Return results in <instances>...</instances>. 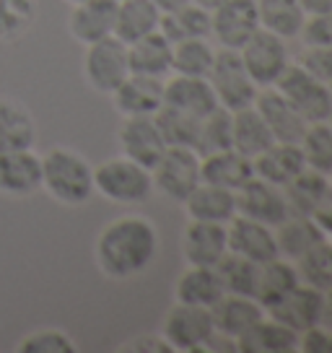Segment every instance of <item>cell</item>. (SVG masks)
Here are the masks:
<instances>
[{
    "mask_svg": "<svg viewBox=\"0 0 332 353\" xmlns=\"http://www.w3.org/2000/svg\"><path fill=\"white\" fill-rule=\"evenodd\" d=\"M156 252H158L156 226L138 213L110 221L94 244L96 268L112 281L141 276L154 263Z\"/></svg>",
    "mask_w": 332,
    "mask_h": 353,
    "instance_id": "obj_1",
    "label": "cell"
},
{
    "mask_svg": "<svg viewBox=\"0 0 332 353\" xmlns=\"http://www.w3.org/2000/svg\"><path fill=\"white\" fill-rule=\"evenodd\" d=\"M42 190L60 205L78 208L94 195V166L73 148H50L42 156Z\"/></svg>",
    "mask_w": 332,
    "mask_h": 353,
    "instance_id": "obj_2",
    "label": "cell"
},
{
    "mask_svg": "<svg viewBox=\"0 0 332 353\" xmlns=\"http://www.w3.org/2000/svg\"><path fill=\"white\" fill-rule=\"evenodd\" d=\"M94 192L117 205H141L154 195V176L133 159L114 156L94 166Z\"/></svg>",
    "mask_w": 332,
    "mask_h": 353,
    "instance_id": "obj_3",
    "label": "cell"
},
{
    "mask_svg": "<svg viewBox=\"0 0 332 353\" xmlns=\"http://www.w3.org/2000/svg\"><path fill=\"white\" fill-rule=\"evenodd\" d=\"M276 88L307 122H327L332 114V86L314 78L301 63H288Z\"/></svg>",
    "mask_w": 332,
    "mask_h": 353,
    "instance_id": "obj_4",
    "label": "cell"
},
{
    "mask_svg": "<svg viewBox=\"0 0 332 353\" xmlns=\"http://www.w3.org/2000/svg\"><path fill=\"white\" fill-rule=\"evenodd\" d=\"M208 83L216 94L218 107H226L229 112L255 104L257 91H260V86L247 73L239 50H226V47L216 52L213 68L208 73Z\"/></svg>",
    "mask_w": 332,
    "mask_h": 353,
    "instance_id": "obj_5",
    "label": "cell"
},
{
    "mask_svg": "<svg viewBox=\"0 0 332 353\" xmlns=\"http://www.w3.org/2000/svg\"><path fill=\"white\" fill-rule=\"evenodd\" d=\"M161 335L169 343V348L177 353H195L208 348V343L216 335L211 309L174 301V307L166 312Z\"/></svg>",
    "mask_w": 332,
    "mask_h": 353,
    "instance_id": "obj_6",
    "label": "cell"
},
{
    "mask_svg": "<svg viewBox=\"0 0 332 353\" xmlns=\"http://www.w3.org/2000/svg\"><path fill=\"white\" fill-rule=\"evenodd\" d=\"M154 190L174 203H185L200 185V154L187 145H166L161 159L151 169Z\"/></svg>",
    "mask_w": 332,
    "mask_h": 353,
    "instance_id": "obj_7",
    "label": "cell"
},
{
    "mask_svg": "<svg viewBox=\"0 0 332 353\" xmlns=\"http://www.w3.org/2000/svg\"><path fill=\"white\" fill-rule=\"evenodd\" d=\"M130 76L127 44L120 42L114 34L94 44H86L83 52V78L94 91L112 94L125 78Z\"/></svg>",
    "mask_w": 332,
    "mask_h": 353,
    "instance_id": "obj_8",
    "label": "cell"
},
{
    "mask_svg": "<svg viewBox=\"0 0 332 353\" xmlns=\"http://www.w3.org/2000/svg\"><path fill=\"white\" fill-rule=\"evenodd\" d=\"M239 57H242L247 73L252 76V81L260 88L276 86V81L283 76V70L291 63L286 39L273 32H267V29H257L239 47Z\"/></svg>",
    "mask_w": 332,
    "mask_h": 353,
    "instance_id": "obj_9",
    "label": "cell"
},
{
    "mask_svg": "<svg viewBox=\"0 0 332 353\" xmlns=\"http://www.w3.org/2000/svg\"><path fill=\"white\" fill-rule=\"evenodd\" d=\"M236 213L252 221H260V223H267L273 229L291 216L283 188H278V185L257 174L249 176L242 188L236 190Z\"/></svg>",
    "mask_w": 332,
    "mask_h": 353,
    "instance_id": "obj_10",
    "label": "cell"
},
{
    "mask_svg": "<svg viewBox=\"0 0 332 353\" xmlns=\"http://www.w3.org/2000/svg\"><path fill=\"white\" fill-rule=\"evenodd\" d=\"M257 29V0H223L211 11V37L226 50H239Z\"/></svg>",
    "mask_w": 332,
    "mask_h": 353,
    "instance_id": "obj_11",
    "label": "cell"
},
{
    "mask_svg": "<svg viewBox=\"0 0 332 353\" xmlns=\"http://www.w3.org/2000/svg\"><path fill=\"white\" fill-rule=\"evenodd\" d=\"M267 314L276 317L278 322L288 325L291 330L296 332L309 330L314 325L324 322V291L301 281L278 304H273V307L267 309Z\"/></svg>",
    "mask_w": 332,
    "mask_h": 353,
    "instance_id": "obj_12",
    "label": "cell"
},
{
    "mask_svg": "<svg viewBox=\"0 0 332 353\" xmlns=\"http://www.w3.org/2000/svg\"><path fill=\"white\" fill-rule=\"evenodd\" d=\"M110 97L122 117H151L164 104V78L130 73Z\"/></svg>",
    "mask_w": 332,
    "mask_h": 353,
    "instance_id": "obj_13",
    "label": "cell"
},
{
    "mask_svg": "<svg viewBox=\"0 0 332 353\" xmlns=\"http://www.w3.org/2000/svg\"><path fill=\"white\" fill-rule=\"evenodd\" d=\"M37 190H42V156L34 148L0 151V195L29 198Z\"/></svg>",
    "mask_w": 332,
    "mask_h": 353,
    "instance_id": "obj_14",
    "label": "cell"
},
{
    "mask_svg": "<svg viewBox=\"0 0 332 353\" xmlns=\"http://www.w3.org/2000/svg\"><path fill=\"white\" fill-rule=\"evenodd\" d=\"M226 234H229V252L242 254V257L257 265L267 263V260L280 254L276 242V229L267 226V223H260V221H252L236 213L226 223Z\"/></svg>",
    "mask_w": 332,
    "mask_h": 353,
    "instance_id": "obj_15",
    "label": "cell"
},
{
    "mask_svg": "<svg viewBox=\"0 0 332 353\" xmlns=\"http://www.w3.org/2000/svg\"><path fill=\"white\" fill-rule=\"evenodd\" d=\"M226 252H229L226 223L189 221L185 234H182V254H185V263L198 265V268H216Z\"/></svg>",
    "mask_w": 332,
    "mask_h": 353,
    "instance_id": "obj_16",
    "label": "cell"
},
{
    "mask_svg": "<svg viewBox=\"0 0 332 353\" xmlns=\"http://www.w3.org/2000/svg\"><path fill=\"white\" fill-rule=\"evenodd\" d=\"M120 151L122 156L133 159L135 164L154 169V164L166 151V141L151 117H122L120 128Z\"/></svg>",
    "mask_w": 332,
    "mask_h": 353,
    "instance_id": "obj_17",
    "label": "cell"
},
{
    "mask_svg": "<svg viewBox=\"0 0 332 353\" xmlns=\"http://www.w3.org/2000/svg\"><path fill=\"white\" fill-rule=\"evenodd\" d=\"M114 19H117L114 0H81L73 6V11L68 16V32L76 42L86 47V44L112 37Z\"/></svg>",
    "mask_w": 332,
    "mask_h": 353,
    "instance_id": "obj_18",
    "label": "cell"
},
{
    "mask_svg": "<svg viewBox=\"0 0 332 353\" xmlns=\"http://www.w3.org/2000/svg\"><path fill=\"white\" fill-rule=\"evenodd\" d=\"M255 107H257V112L262 114V120L267 122L273 138H276V141H283V143H299L304 130H307V125H309L299 112L288 104V99L276 86L260 88V91H257Z\"/></svg>",
    "mask_w": 332,
    "mask_h": 353,
    "instance_id": "obj_19",
    "label": "cell"
},
{
    "mask_svg": "<svg viewBox=\"0 0 332 353\" xmlns=\"http://www.w3.org/2000/svg\"><path fill=\"white\" fill-rule=\"evenodd\" d=\"M286 200L291 216H309L314 219L320 210L332 205V182L327 174H320L314 169H304L299 176H293L286 188Z\"/></svg>",
    "mask_w": 332,
    "mask_h": 353,
    "instance_id": "obj_20",
    "label": "cell"
},
{
    "mask_svg": "<svg viewBox=\"0 0 332 353\" xmlns=\"http://www.w3.org/2000/svg\"><path fill=\"white\" fill-rule=\"evenodd\" d=\"M234 343L239 353H291L299 351V332L265 314Z\"/></svg>",
    "mask_w": 332,
    "mask_h": 353,
    "instance_id": "obj_21",
    "label": "cell"
},
{
    "mask_svg": "<svg viewBox=\"0 0 332 353\" xmlns=\"http://www.w3.org/2000/svg\"><path fill=\"white\" fill-rule=\"evenodd\" d=\"M249 176H255L252 159H247L234 148L200 156V182H205V185H216V188L236 192Z\"/></svg>",
    "mask_w": 332,
    "mask_h": 353,
    "instance_id": "obj_22",
    "label": "cell"
},
{
    "mask_svg": "<svg viewBox=\"0 0 332 353\" xmlns=\"http://www.w3.org/2000/svg\"><path fill=\"white\" fill-rule=\"evenodd\" d=\"M164 104L177 107V110L195 114V117H205L208 112L218 107L208 78L179 76V73L164 78Z\"/></svg>",
    "mask_w": 332,
    "mask_h": 353,
    "instance_id": "obj_23",
    "label": "cell"
},
{
    "mask_svg": "<svg viewBox=\"0 0 332 353\" xmlns=\"http://www.w3.org/2000/svg\"><path fill=\"white\" fill-rule=\"evenodd\" d=\"M267 312L262 304L252 296H236V294H223L211 307L213 327L226 338L236 341L244 330H249L257 320H262Z\"/></svg>",
    "mask_w": 332,
    "mask_h": 353,
    "instance_id": "obj_24",
    "label": "cell"
},
{
    "mask_svg": "<svg viewBox=\"0 0 332 353\" xmlns=\"http://www.w3.org/2000/svg\"><path fill=\"white\" fill-rule=\"evenodd\" d=\"M252 169L257 176H262L278 188H286L293 176H299L307 169V161H304L299 143L276 141L273 145H267L262 154L252 159Z\"/></svg>",
    "mask_w": 332,
    "mask_h": 353,
    "instance_id": "obj_25",
    "label": "cell"
},
{
    "mask_svg": "<svg viewBox=\"0 0 332 353\" xmlns=\"http://www.w3.org/2000/svg\"><path fill=\"white\" fill-rule=\"evenodd\" d=\"M127 60H130V73L166 78L172 73V42L156 29L127 44Z\"/></svg>",
    "mask_w": 332,
    "mask_h": 353,
    "instance_id": "obj_26",
    "label": "cell"
},
{
    "mask_svg": "<svg viewBox=\"0 0 332 353\" xmlns=\"http://www.w3.org/2000/svg\"><path fill=\"white\" fill-rule=\"evenodd\" d=\"M276 143L273 132L257 112L255 104L231 112V148L244 154L247 159H255L265 151L267 145Z\"/></svg>",
    "mask_w": 332,
    "mask_h": 353,
    "instance_id": "obj_27",
    "label": "cell"
},
{
    "mask_svg": "<svg viewBox=\"0 0 332 353\" xmlns=\"http://www.w3.org/2000/svg\"><path fill=\"white\" fill-rule=\"evenodd\" d=\"M189 221H211V223H229L236 216V192L200 182L198 188L182 203Z\"/></svg>",
    "mask_w": 332,
    "mask_h": 353,
    "instance_id": "obj_28",
    "label": "cell"
},
{
    "mask_svg": "<svg viewBox=\"0 0 332 353\" xmlns=\"http://www.w3.org/2000/svg\"><path fill=\"white\" fill-rule=\"evenodd\" d=\"M158 32L164 34L172 44L185 42V39L211 37V11L189 0V3L179 6V8H172V11L161 13Z\"/></svg>",
    "mask_w": 332,
    "mask_h": 353,
    "instance_id": "obj_29",
    "label": "cell"
},
{
    "mask_svg": "<svg viewBox=\"0 0 332 353\" xmlns=\"http://www.w3.org/2000/svg\"><path fill=\"white\" fill-rule=\"evenodd\" d=\"M37 143L32 112L13 99H0V151H23Z\"/></svg>",
    "mask_w": 332,
    "mask_h": 353,
    "instance_id": "obj_30",
    "label": "cell"
},
{
    "mask_svg": "<svg viewBox=\"0 0 332 353\" xmlns=\"http://www.w3.org/2000/svg\"><path fill=\"white\" fill-rule=\"evenodd\" d=\"M322 239H327V234L322 232L320 223L309 216H288L283 223L276 226L278 252H280V257H288L293 263L301 254L309 252L314 244H320Z\"/></svg>",
    "mask_w": 332,
    "mask_h": 353,
    "instance_id": "obj_31",
    "label": "cell"
},
{
    "mask_svg": "<svg viewBox=\"0 0 332 353\" xmlns=\"http://www.w3.org/2000/svg\"><path fill=\"white\" fill-rule=\"evenodd\" d=\"M296 283H301L296 263L278 254V257H273V260H267V263L260 265V281H257L255 299L267 312L273 304H278L280 299L286 296L288 291L296 286Z\"/></svg>",
    "mask_w": 332,
    "mask_h": 353,
    "instance_id": "obj_32",
    "label": "cell"
},
{
    "mask_svg": "<svg viewBox=\"0 0 332 353\" xmlns=\"http://www.w3.org/2000/svg\"><path fill=\"white\" fill-rule=\"evenodd\" d=\"M161 11L151 0H120L117 3V19H114V37L120 42L130 44L145 34L158 29Z\"/></svg>",
    "mask_w": 332,
    "mask_h": 353,
    "instance_id": "obj_33",
    "label": "cell"
},
{
    "mask_svg": "<svg viewBox=\"0 0 332 353\" xmlns=\"http://www.w3.org/2000/svg\"><path fill=\"white\" fill-rule=\"evenodd\" d=\"M226 291L221 286V278L216 273V268H198L189 265L187 270L179 276L177 286H174V296L177 301L185 304H195V307L211 309Z\"/></svg>",
    "mask_w": 332,
    "mask_h": 353,
    "instance_id": "obj_34",
    "label": "cell"
},
{
    "mask_svg": "<svg viewBox=\"0 0 332 353\" xmlns=\"http://www.w3.org/2000/svg\"><path fill=\"white\" fill-rule=\"evenodd\" d=\"M257 16L260 29H267L283 39L299 37L301 26L307 21V13L301 11L296 0H257Z\"/></svg>",
    "mask_w": 332,
    "mask_h": 353,
    "instance_id": "obj_35",
    "label": "cell"
},
{
    "mask_svg": "<svg viewBox=\"0 0 332 353\" xmlns=\"http://www.w3.org/2000/svg\"><path fill=\"white\" fill-rule=\"evenodd\" d=\"M216 47L211 44L208 37L200 39H185V42L172 44V73L179 76H195L208 78L216 60Z\"/></svg>",
    "mask_w": 332,
    "mask_h": 353,
    "instance_id": "obj_36",
    "label": "cell"
},
{
    "mask_svg": "<svg viewBox=\"0 0 332 353\" xmlns=\"http://www.w3.org/2000/svg\"><path fill=\"white\" fill-rule=\"evenodd\" d=\"M216 273L221 278V286L226 294L236 296H252L257 294V281H260V265L247 260L242 254L226 252L221 263L216 265Z\"/></svg>",
    "mask_w": 332,
    "mask_h": 353,
    "instance_id": "obj_37",
    "label": "cell"
},
{
    "mask_svg": "<svg viewBox=\"0 0 332 353\" xmlns=\"http://www.w3.org/2000/svg\"><path fill=\"white\" fill-rule=\"evenodd\" d=\"M192 148L200 156L231 148V112L226 110V107H216L205 117H200L198 138H195Z\"/></svg>",
    "mask_w": 332,
    "mask_h": 353,
    "instance_id": "obj_38",
    "label": "cell"
},
{
    "mask_svg": "<svg viewBox=\"0 0 332 353\" xmlns=\"http://www.w3.org/2000/svg\"><path fill=\"white\" fill-rule=\"evenodd\" d=\"M301 154L309 169L320 174H332V125L330 122H309L301 135Z\"/></svg>",
    "mask_w": 332,
    "mask_h": 353,
    "instance_id": "obj_39",
    "label": "cell"
},
{
    "mask_svg": "<svg viewBox=\"0 0 332 353\" xmlns=\"http://www.w3.org/2000/svg\"><path fill=\"white\" fill-rule=\"evenodd\" d=\"M154 120H156V128L164 135L166 145H187V148L195 145L200 117L187 114V112L177 110V107L161 104V110L154 114Z\"/></svg>",
    "mask_w": 332,
    "mask_h": 353,
    "instance_id": "obj_40",
    "label": "cell"
},
{
    "mask_svg": "<svg viewBox=\"0 0 332 353\" xmlns=\"http://www.w3.org/2000/svg\"><path fill=\"white\" fill-rule=\"evenodd\" d=\"M299 276L304 283L320 288V291H330L332 288V242L322 239L320 244H314L309 252L301 254L296 260Z\"/></svg>",
    "mask_w": 332,
    "mask_h": 353,
    "instance_id": "obj_41",
    "label": "cell"
},
{
    "mask_svg": "<svg viewBox=\"0 0 332 353\" xmlns=\"http://www.w3.org/2000/svg\"><path fill=\"white\" fill-rule=\"evenodd\" d=\"M37 19L34 0H0V39H19Z\"/></svg>",
    "mask_w": 332,
    "mask_h": 353,
    "instance_id": "obj_42",
    "label": "cell"
},
{
    "mask_svg": "<svg viewBox=\"0 0 332 353\" xmlns=\"http://www.w3.org/2000/svg\"><path fill=\"white\" fill-rule=\"evenodd\" d=\"M76 351L78 345L73 343V338L63 330H55V327L37 330L19 343V353H76Z\"/></svg>",
    "mask_w": 332,
    "mask_h": 353,
    "instance_id": "obj_43",
    "label": "cell"
},
{
    "mask_svg": "<svg viewBox=\"0 0 332 353\" xmlns=\"http://www.w3.org/2000/svg\"><path fill=\"white\" fill-rule=\"evenodd\" d=\"M299 37L307 47H332V11L307 16Z\"/></svg>",
    "mask_w": 332,
    "mask_h": 353,
    "instance_id": "obj_44",
    "label": "cell"
},
{
    "mask_svg": "<svg viewBox=\"0 0 332 353\" xmlns=\"http://www.w3.org/2000/svg\"><path fill=\"white\" fill-rule=\"evenodd\" d=\"M301 65L314 78L332 86V47H307V52L301 57Z\"/></svg>",
    "mask_w": 332,
    "mask_h": 353,
    "instance_id": "obj_45",
    "label": "cell"
},
{
    "mask_svg": "<svg viewBox=\"0 0 332 353\" xmlns=\"http://www.w3.org/2000/svg\"><path fill=\"white\" fill-rule=\"evenodd\" d=\"M299 351L304 353H330L332 351V332L322 325H314L309 330L299 332Z\"/></svg>",
    "mask_w": 332,
    "mask_h": 353,
    "instance_id": "obj_46",
    "label": "cell"
},
{
    "mask_svg": "<svg viewBox=\"0 0 332 353\" xmlns=\"http://www.w3.org/2000/svg\"><path fill=\"white\" fill-rule=\"evenodd\" d=\"M122 351H135V353H169V343L164 341V335H141L135 338L130 345H125Z\"/></svg>",
    "mask_w": 332,
    "mask_h": 353,
    "instance_id": "obj_47",
    "label": "cell"
},
{
    "mask_svg": "<svg viewBox=\"0 0 332 353\" xmlns=\"http://www.w3.org/2000/svg\"><path fill=\"white\" fill-rule=\"evenodd\" d=\"M301 6V11L307 16H317V13L332 11V0H296Z\"/></svg>",
    "mask_w": 332,
    "mask_h": 353,
    "instance_id": "obj_48",
    "label": "cell"
},
{
    "mask_svg": "<svg viewBox=\"0 0 332 353\" xmlns=\"http://www.w3.org/2000/svg\"><path fill=\"white\" fill-rule=\"evenodd\" d=\"M314 221L322 226V232L327 234V236H332V205H327L324 210H320V213L314 216Z\"/></svg>",
    "mask_w": 332,
    "mask_h": 353,
    "instance_id": "obj_49",
    "label": "cell"
},
{
    "mask_svg": "<svg viewBox=\"0 0 332 353\" xmlns=\"http://www.w3.org/2000/svg\"><path fill=\"white\" fill-rule=\"evenodd\" d=\"M158 11H172V8H179V6H185V3H189V0H151Z\"/></svg>",
    "mask_w": 332,
    "mask_h": 353,
    "instance_id": "obj_50",
    "label": "cell"
},
{
    "mask_svg": "<svg viewBox=\"0 0 332 353\" xmlns=\"http://www.w3.org/2000/svg\"><path fill=\"white\" fill-rule=\"evenodd\" d=\"M324 322L332 327V288L324 291Z\"/></svg>",
    "mask_w": 332,
    "mask_h": 353,
    "instance_id": "obj_51",
    "label": "cell"
},
{
    "mask_svg": "<svg viewBox=\"0 0 332 353\" xmlns=\"http://www.w3.org/2000/svg\"><path fill=\"white\" fill-rule=\"evenodd\" d=\"M192 3H198V6H203V8H208V11H213L218 3H223V0H192Z\"/></svg>",
    "mask_w": 332,
    "mask_h": 353,
    "instance_id": "obj_52",
    "label": "cell"
},
{
    "mask_svg": "<svg viewBox=\"0 0 332 353\" xmlns=\"http://www.w3.org/2000/svg\"><path fill=\"white\" fill-rule=\"evenodd\" d=\"M68 3H70V6H76V3H81V0H68Z\"/></svg>",
    "mask_w": 332,
    "mask_h": 353,
    "instance_id": "obj_53",
    "label": "cell"
},
{
    "mask_svg": "<svg viewBox=\"0 0 332 353\" xmlns=\"http://www.w3.org/2000/svg\"><path fill=\"white\" fill-rule=\"evenodd\" d=\"M327 122H330V125H332V114H330V120H327Z\"/></svg>",
    "mask_w": 332,
    "mask_h": 353,
    "instance_id": "obj_54",
    "label": "cell"
},
{
    "mask_svg": "<svg viewBox=\"0 0 332 353\" xmlns=\"http://www.w3.org/2000/svg\"><path fill=\"white\" fill-rule=\"evenodd\" d=\"M330 182H332V174H330Z\"/></svg>",
    "mask_w": 332,
    "mask_h": 353,
    "instance_id": "obj_55",
    "label": "cell"
},
{
    "mask_svg": "<svg viewBox=\"0 0 332 353\" xmlns=\"http://www.w3.org/2000/svg\"><path fill=\"white\" fill-rule=\"evenodd\" d=\"M114 3H120V0H114Z\"/></svg>",
    "mask_w": 332,
    "mask_h": 353,
    "instance_id": "obj_56",
    "label": "cell"
}]
</instances>
